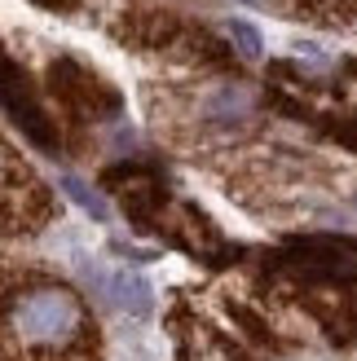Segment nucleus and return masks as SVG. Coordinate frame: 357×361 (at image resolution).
Segmentation results:
<instances>
[{
    "label": "nucleus",
    "mask_w": 357,
    "mask_h": 361,
    "mask_svg": "<svg viewBox=\"0 0 357 361\" xmlns=\"http://www.w3.org/2000/svg\"><path fill=\"white\" fill-rule=\"evenodd\" d=\"M88 286H93L106 304H115L119 313L146 317L155 309V291H150V282L141 278L137 269H102V264H93L88 269Z\"/></svg>",
    "instance_id": "f03ea898"
},
{
    "label": "nucleus",
    "mask_w": 357,
    "mask_h": 361,
    "mask_svg": "<svg viewBox=\"0 0 357 361\" xmlns=\"http://www.w3.org/2000/svg\"><path fill=\"white\" fill-rule=\"evenodd\" d=\"M225 35H229V40H234V49L243 53L247 62H256V58H260L265 40H260V31H256L252 23H243V18H229V23H225Z\"/></svg>",
    "instance_id": "20e7f679"
},
{
    "label": "nucleus",
    "mask_w": 357,
    "mask_h": 361,
    "mask_svg": "<svg viewBox=\"0 0 357 361\" xmlns=\"http://www.w3.org/2000/svg\"><path fill=\"white\" fill-rule=\"evenodd\" d=\"M300 66H309V71H327L331 66V58L317 44H300Z\"/></svg>",
    "instance_id": "423d86ee"
},
{
    "label": "nucleus",
    "mask_w": 357,
    "mask_h": 361,
    "mask_svg": "<svg viewBox=\"0 0 357 361\" xmlns=\"http://www.w3.org/2000/svg\"><path fill=\"white\" fill-rule=\"evenodd\" d=\"M5 172H9V154H5V146H0V180H5Z\"/></svg>",
    "instance_id": "0eeeda50"
},
{
    "label": "nucleus",
    "mask_w": 357,
    "mask_h": 361,
    "mask_svg": "<svg viewBox=\"0 0 357 361\" xmlns=\"http://www.w3.org/2000/svg\"><path fill=\"white\" fill-rule=\"evenodd\" d=\"M9 326L31 348H58L80 335L84 313H80V300L71 291H62V286H31V291H23L13 300Z\"/></svg>",
    "instance_id": "f257e3e1"
},
{
    "label": "nucleus",
    "mask_w": 357,
    "mask_h": 361,
    "mask_svg": "<svg viewBox=\"0 0 357 361\" xmlns=\"http://www.w3.org/2000/svg\"><path fill=\"white\" fill-rule=\"evenodd\" d=\"M62 190H66L71 198H75V203H80L88 216H93V221H106V216H111V207L102 203V194H97V190H88L80 176H62Z\"/></svg>",
    "instance_id": "39448f33"
},
{
    "label": "nucleus",
    "mask_w": 357,
    "mask_h": 361,
    "mask_svg": "<svg viewBox=\"0 0 357 361\" xmlns=\"http://www.w3.org/2000/svg\"><path fill=\"white\" fill-rule=\"evenodd\" d=\"M247 5H260V0H247Z\"/></svg>",
    "instance_id": "6e6552de"
},
{
    "label": "nucleus",
    "mask_w": 357,
    "mask_h": 361,
    "mask_svg": "<svg viewBox=\"0 0 357 361\" xmlns=\"http://www.w3.org/2000/svg\"><path fill=\"white\" fill-rule=\"evenodd\" d=\"M247 111H252V88H243V84H221L217 93L203 97L207 119H243Z\"/></svg>",
    "instance_id": "7ed1b4c3"
}]
</instances>
